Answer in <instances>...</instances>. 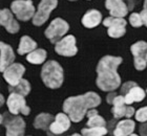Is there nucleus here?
<instances>
[{
    "label": "nucleus",
    "mask_w": 147,
    "mask_h": 136,
    "mask_svg": "<svg viewBox=\"0 0 147 136\" xmlns=\"http://www.w3.org/2000/svg\"><path fill=\"white\" fill-rule=\"evenodd\" d=\"M122 63L121 57L105 56L97 65L96 84L103 91H113L121 85V78L118 73V67Z\"/></svg>",
    "instance_id": "nucleus-1"
},
{
    "label": "nucleus",
    "mask_w": 147,
    "mask_h": 136,
    "mask_svg": "<svg viewBox=\"0 0 147 136\" xmlns=\"http://www.w3.org/2000/svg\"><path fill=\"white\" fill-rule=\"evenodd\" d=\"M101 104V97L95 92H86L83 95H77L66 98L63 103V111L74 123H79L87 114L89 109L96 108Z\"/></svg>",
    "instance_id": "nucleus-2"
},
{
    "label": "nucleus",
    "mask_w": 147,
    "mask_h": 136,
    "mask_svg": "<svg viewBox=\"0 0 147 136\" xmlns=\"http://www.w3.org/2000/svg\"><path fill=\"white\" fill-rule=\"evenodd\" d=\"M41 79L46 87L51 89H57L61 87L64 80L61 65L56 61L46 62L41 69Z\"/></svg>",
    "instance_id": "nucleus-3"
},
{
    "label": "nucleus",
    "mask_w": 147,
    "mask_h": 136,
    "mask_svg": "<svg viewBox=\"0 0 147 136\" xmlns=\"http://www.w3.org/2000/svg\"><path fill=\"white\" fill-rule=\"evenodd\" d=\"M1 124L6 129V136H24L25 121L20 116L5 112L1 115Z\"/></svg>",
    "instance_id": "nucleus-4"
},
{
    "label": "nucleus",
    "mask_w": 147,
    "mask_h": 136,
    "mask_svg": "<svg viewBox=\"0 0 147 136\" xmlns=\"http://www.w3.org/2000/svg\"><path fill=\"white\" fill-rule=\"evenodd\" d=\"M67 22L61 18H57L51 22V24L45 29V37L52 43L59 42L62 38H64L65 33L68 31Z\"/></svg>",
    "instance_id": "nucleus-5"
},
{
    "label": "nucleus",
    "mask_w": 147,
    "mask_h": 136,
    "mask_svg": "<svg viewBox=\"0 0 147 136\" xmlns=\"http://www.w3.org/2000/svg\"><path fill=\"white\" fill-rule=\"evenodd\" d=\"M13 14L21 21H28L34 18L36 11L31 0H15L11 4Z\"/></svg>",
    "instance_id": "nucleus-6"
},
{
    "label": "nucleus",
    "mask_w": 147,
    "mask_h": 136,
    "mask_svg": "<svg viewBox=\"0 0 147 136\" xmlns=\"http://www.w3.org/2000/svg\"><path fill=\"white\" fill-rule=\"evenodd\" d=\"M57 4H58L57 0H41L36 11V14L33 18L34 25L40 26V25L44 24L47 21L51 13L56 9Z\"/></svg>",
    "instance_id": "nucleus-7"
},
{
    "label": "nucleus",
    "mask_w": 147,
    "mask_h": 136,
    "mask_svg": "<svg viewBox=\"0 0 147 136\" xmlns=\"http://www.w3.org/2000/svg\"><path fill=\"white\" fill-rule=\"evenodd\" d=\"M6 105H7L9 111L14 115L20 114V113L23 115H28L31 112V109L26 106L24 96L21 94L11 93L7 97Z\"/></svg>",
    "instance_id": "nucleus-8"
},
{
    "label": "nucleus",
    "mask_w": 147,
    "mask_h": 136,
    "mask_svg": "<svg viewBox=\"0 0 147 136\" xmlns=\"http://www.w3.org/2000/svg\"><path fill=\"white\" fill-rule=\"evenodd\" d=\"M111 112H113V117L116 119L122 117L130 118L135 114V109H134V107L125 103V97L123 96L122 94H118L113 102Z\"/></svg>",
    "instance_id": "nucleus-9"
},
{
    "label": "nucleus",
    "mask_w": 147,
    "mask_h": 136,
    "mask_svg": "<svg viewBox=\"0 0 147 136\" xmlns=\"http://www.w3.org/2000/svg\"><path fill=\"white\" fill-rule=\"evenodd\" d=\"M130 52L134 56V64L137 70H144L147 66L146 54H147V43L145 41H139L132 44Z\"/></svg>",
    "instance_id": "nucleus-10"
},
{
    "label": "nucleus",
    "mask_w": 147,
    "mask_h": 136,
    "mask_svg": "<svg viewBox=\"0 0 147 136\" xmlns=\"http://www.w3.org/2000/svg\"><path fill=\"white\" fill-rule=\"evenodd\" d=\"M103 25L108 28V36L111 38H120L126 33V21L124 18L110 16L103 21Z\"/></svg>",
    "instance_id": "nucleus-11"
},
{
    "label": "nucleus",
    "mask_w": 147,
    "mask_h": 136,
    "mask_svg": "<svg viewBox=\"0 0 147 136\" xmlns=\"http://www.w3.org/2000/svg\"><path fill=\"white\" fill-rule=\"evenodd\" d=\"M55 52L63 57H73L78 52L76 46V39L74 36H65L59 42L56 43Z\"/></svg>",
    "instance_id": "nucleus-12"
},
{
    "label": "nucleus",
    "mask_w": 147,
    "mask_h": 136,
    "mask_svg": "<svg viewBox=\"0 0 147 136\" xmlns=\"http://www.w3.org/2000/svg\"><path fill=\"white\" fill-rule=\"evenodd\" d=\"M25 72L23 65L19 63H13L3 71V78L9 86H15L22 80V76Z\"/></svg>",
    "instance_id": "nucleus-13"
},
{
    "label": "nucleus",
    "mask_w": 147,
    "mask_h": 136,
    "mask_svg": "<svg viewBox=\"0 0 147 136\" xmlns=\"http://www.w3.org/2000/svg\"><path fill=\"white\" fill-rule=\"evenodd\" d=\"M71 118L66 113H59L55 116V121L51 125L49 132L56 135L64 133L71 128Z\"/></svg>",
    "instance_id": "nucleus-14"
},
{
    "label": "nucleus",
    "mask_w": 147,
    "mask_h": 136,
    "mask_svg": "<svg viewBox=\"0 0 147 136\" xmlns=\"http://www.w3.org/2000/svg\"><path fill=\"white\" fill-rule=\"evenodd\" d=\"M105 6L109 11L110 16L113 17L123 18L128 13V7L123 0H106Z\"/></svg>",
    "instance_id": "nucleus-15"
},
{
    "label": "nucleus",
    "mask_w": 147,
    "mask_h": 136,
    "mask_svg": "<svg viewBox=\"0 0 147 136\" xmlns=\"http://www.w3.org/2000/svg\"><path fill=\"white\" fill-rule=\"evenodd\" d=\"M0 22L4 28H5L9 33H18L19 30V24L18 22L16 21L14 16H13V12H11L7 9H3L0 13Z\"/></svg>",
    "instance_id": "nucleus-16"
},
{
    "label": "nucleus",
    "mask_w": 147,
    "mask_h": 136,
    "mask_svg": "<svg viewBox=\"0 0 147 136\" xmlns=\"http://www.w3.org/2000/svg\"><path fill=\"white\" fill-rule=\"evenodd\" d=\"M1 47V63H0V70L1 72H3L4 70L14 63L15 60V54L13 52V48L9 44H5L4 42H1L0 44Z\"/></svg>",
    "instance_id": "nucleus-17"
},
{
    "label": "nucleus",
    "mask_w": 147,
    "mask_h": 136,
    "mask_svg": "<svg viewBox=\"0 0 147 136\" xmlns=\"http://www.w3.org/2000/svg\"><path fill=\"white\" fill-rule=\"evenodd\" d=\"M136 125L135 121L131 119H123L117 124L115 130H113V136H129L131 135L135 131Z\"/></svg>",
    "instance_id": "nucleus-18"
},
{
    "label": "nucleus",
    "mask_w": 147,
    "mask_h": 136,
    "mask_svg": "<svg viewBox=\"0 0 147 136\" xmlns=\"http://www.w3.org/2000/svg\"><path fill=\"white\" fill-rule=\"evenodd\" d=\"M102 20V15L99 11L96 9H90L83 16L82 18V24L87 28H94L97 25L100 24Z\"/></svg>",
    "instance_id": "nucleus-19"
},
{
    "label": "nucleus",
    "mask_w": 147,
    "mask_h": 136,
    "mask_svg": "<svg viewBox=\"0 0 147 136\" xmlns=\"http://www.w3.org/2000/svg\"><path fill=\"white\" fill-rule=\"evenodd\" d=\"M55 121V116L49 113H40L36 116L34 121V127L41 130H49V127L53 121Z\"/></svg>",
    "instance_id": "nucleus-20"
},
{
    "label": "nucleus",
    "mask_w": 147,
    "mask_h": 136,
    "mask_svg": "<svg viewBox=\"0 0 147 136\" xmlns=\"http://www.w3.org/2000/svg\"><path fill=\"white\" fill-rule=\"evenodd\" d=\"M145 95H146V92L141 87H139L138 85H137L126 95H124V97H125V103L127 105H131L132 103H139V102L144 100Z\"/></svg>",
    "instance_id": "nucleus-21"
},
{
    "label": "nucleus",
    "mask_w": 147,
    "mask_h": 136,
    "mask_svg": "<svg viewBox=\"0 0 147 136\" xmlns=\"http://www.w3.org/2000/svg\"><path fill=\"white\" fill-rule=\"evenodd\" d=\"M37 49V43L34 40L30 38L28 36H23L20 39V43L18 46V54L23 56V54H30L33 50Z\"/></svg>",
    "instance_id": "nucleus-22"
},
{
    "label": "nucleus",
    "mask_w": 147,
    "mask_h": 136,
    "mask_svg": "<svg viewBox=\"0 0 147 136\" xmlns=\"http://www.w3.org/2000/svg\"><path fill=\"white\" fill-rule=\"evenodd\" d=\"M86 116L88 118L86 126L88 127H105L106 126V121L98 114V111L95 108L89 109Z\"/></svg>",
    "instance_id": "nucleus-23"
},
{
    "label": "nucleus",
    "mask_w": 147,
    "mask_h": 136,
    "mask_svg": "<svg viewBox=\"0 0 147 136\" xmlns=\"http://www.w3.org/2000/svg\"><path fill=\"white\" fill-rule=\"evenodd\" d=\"M9 90L11 93H18L23 96H26L31 91V84L28 83V80L22 79L15 86H9Z\"/></svg>",
    "instance_id": "nucleus-24"
},
{
    "label": "nucleus",
    "mask_w": 147,
    "mask_h": 136,
    "mask_svg": "<svg viewBox=\"0 0 147 136\" xmlns=\"http://www.w3.org/2000/svg\"><path fill=\"white\" fill-rule=\"evenodd\" d=\"M26 60L28 62L32 64H42L44 61L46 60V52L44 49L39 48V49H35L32 52L28 54V57H26Z\"/></svg>",
    "instance_id": "nucleus-25"
},
{
    "label": "nucleus",
    "mask_w": 147,
    "mask_h": 136,
    "mask_svg": "<svg viewBox=\"0 0 147 136\" xmlns=\"http://www.w3.org/2000/svg\"><path fill=\"white\" fill-rule=\"evenodd\" d=\"M81 134L83 136H104L107 134L106 127H88L82 129Z\"/></svg>",
    "instance_id": "nucleus-26"
},
{
    "label": "nucleus",
    "mask_w": 147,
    "mask_h": 136,
    "mask_svg": "<svg viewBox=\"0 0 147 136\" xmlns=\"http://www.w3.org/2000/svg\"><path fill=\"white\" fill-rule=\"evenodd\" d=\"M129 22L134 27H140L143 25V21H142V17L140 14L134 13L129 16Z\"/></svg>",
    "instance_id": "nucleus-27"
},
{
    "label": "nucleus",
    "mask_w": 147,
    "mask_h": 136,
    "mask_svg": "<svg viewBox=\"0 0 147 136\" xmlns=\"http://www.w3.org/2000/svg\"><path fill=\"white\" fill-rule=\"evenodd\" d=\"M136 119L140 123H145L147 121V106L140 108L136 112Z\"/></svg>",
    "instance_id": "nucleus-28"
},
{
    "label": "nucleus",
    "mask_w": 147,
    "mask_h": 136,
    "mask_svg": "<svg viewBox=\"0 0 147 136\" xmlns=\"http://www.w3.org/2000/svg\"><path fill=\"white\" fill-rule=\"evenodd\" d=\"M137 85L138 84L135 83V82H126V83H124V84L122 85V87H121V91H120V94H122L123 96H124V95H126V94L128 93L129 91L131 90L135 86H137Z\"/></svg>",
    "instance_id": "nucleus-29"
},
{
    "label": "nucleus",
    "mask_w": 147,
    "mask_h": 136,
    "mask_svg": "<svg viewBox=\"0 0 147 136\" xmlns=\"http://www.w3.org/2000/svg\"><path fill=\"white\" fill-rule=\"evenodd\" d=\"M117 95H118V93H116V92H113V91H110L109 93L106 95V102H107V104L113 105V100L116 98Z\"/></svg>",
    "instance_id": "nucleus-30"
},
{
    "label": "nucleus",
    "mask_w": 147,
    "mask_h": 136,
    "mask_svg": "<svg viewBox=\"0 0 147 136\" xmlns=\"http://www.w3.org/2000/svg\"><path fill=\"white\" fill-rule=\"evenodd\" d=\"M139 132L141 136H147V121L142 123V125L139 128Z\"/></svg>",
    "instance_id": "nucleus-31"
},
{
    "label": "nucleus",
    "mask_w": 147,
    "mask_h": 136,
    "mask_svg": "<svg viewBox=\"0 0 147 136\" xmlns=\"http://www.w3.org/2000/svg\"><path fill=\"white\" fill-rule=\"evenodd\" d=\"M140 15H141V17H142V21H143V24H144L145 26L147 27V9H143V11L140 13Z\"/></svg>",
    "instance_id": "nucleus-32"
},
{
    "label": "nucleus",
    "mask_w": 147,
    "mask_h": 136,
    "mask_svg": "<svg viewBox=\"0 0 147 136\" xmlns=\"http://www.w3.org/2000/svg\"><path fill=\"white\" fill-rule=\"evenodd\" d=\"M0 98H1V100H0V104H1V106H2L3 104H4V97H3L2 94H1V96H0Z\"/></svg>",
    "instance_id": "nucleus-33"
},
{
    "label": "nucleus",
    "mask_w": 147,
    "mask_h": 136,
    "mask_svg": "<svg viewBox=\"0 0 147 136\" xmlns=\"http://www.w3.org/2000/svg\"><path fill=\"white\" fill-rule=\"evenodd\" d=\"M144 9H147V0H145L144 1Z\"/></svg>",
    "instance_id": "nucleus-34"
},
{
    "label": "nucleus",
    "mask_w": 147,
    "mask_h": 136,
    "mask_svg": "<svg viewBox=\"0 0 147 136\" xmlns=\"http://www.w3.org/2000/svg\"><path fill=\"white\" fill-rule=\"evenodd\" d=\"M69 136H83V135H81V134H78V133H75V134H73V135H69Z\"/></svg>",
    "instance_id": "nucleus-35"
},
{
    "label": "nucleus",
    "mask_w": 147,
    "mask_h": 136,
    "mask_svg": "<svg viewBox=\"0 0 147 136\" xmlns=\"http://www.w3.org/2000/svg\"><path fill=\"white\" fill-rule=\"evenodd\" d=\"M129 136H139V135H137V134H134V133H132L131 135H129Z\"/></svg>",
    "instance_id": "nucleus-36"
},
{
    "label": "nucleus",
    "mask_w": 147,
    "mask_h": 136,
    "mask_svg": "<svg viewBox=\"0 0 147 136\" xmlns=\"http://www.w3.org/2000/svg\"><path fill=\"white\" fill-rule=\"evenodd\" d=\"M69 1H76V0H69Z\"/></svg>",
    "instance_id": "nucleus-37"
},
{
    "label": "nucleus",
    "mask_w": 147,
    "mask_h": 136,
    "mask_svg": "<svg viewBox=\"0 0 147 136\" xmlns=\"http://www.w3.org/2000/svg\"><path fill=\"white\" fill-rule=\"evenodd\" d=\"M146 61H147V54H146Z\"/></svg>",
    "instance_id": "nucleus-38"
},
{
    "label": "nucleus",
    "mask_w": 147,
    "mask_h": 136,
    "mask_svg": "<svg viewBox=\"0 0 147 136\" xmlns=\"http://www.w3.org/2000/svg\"><path fill=\"white\" fill-rule=\"evenodd\" d=\"M146 93H147V89H146Z\"/></svg>",
    "instance_id": "nucleus-39"
}]
</instances>
